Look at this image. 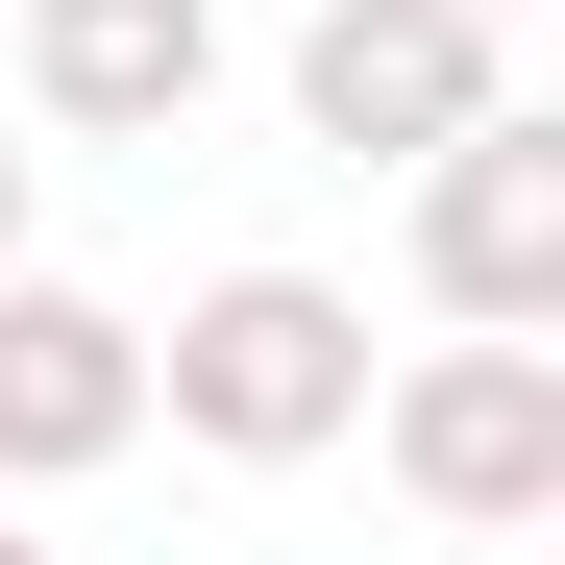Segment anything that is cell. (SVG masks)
<instances>
[{
	"label": "cell",
	"mask_w": 565,
	"mask_h": 565,
	"mask_svg": "<svg viewBox=\"0 0 565 565\" xmlns=\"http://www.w3.org/2000/svg\"><path fill=\"white\" fill-rule=\"evenodd\" d=\"M418 296L443 320H565V124L541 99L418 148Z\"/></svg>",
	"instance_id": "obj_4"
},
{
	"label": "cell",
	"mask_w": 565,
	"mask_h": 565,
	"mask_svg": "<svg viewBox=\"0 0 565 565\" xmlns=\"http://www.w3.org/2000/svg\"><path fill=\"white\" fill-rule=\"evenodd\" d=\"M148 418L222 443V467H320V443H369V296H320V270H222V296H172Z\"/></svg>",
	"instance_id": "obj_1"
},
{
	"label": "cell",
	"mask_w": 565,
	"mask_h": 565,
	"mask_svg": "<svg viewBox=\"0 0 565 565\" xmlns=\"http://www.w3.org/2000/svg\"><path fill=\"white\" fill-rule=\"evenodd\" d=\"M25 99L74 148H172L222 99V0H25Z\"/></svg>",
	"instance_id": "obj_6"
},
{
	"label": "cell",
	"mask_w": 565,
	"mask_h": 565,
	"mask_svg": "<svg viewBox=\"0 0 565 565\" xmlns=\"http://www.w3.org/2000/svg\"><path fill=\"white\" fill-rule=\"evenodd\" d=\"M124 443H148V320L74 270H0V492H74Z\"/></svg>",
	"instance_id": "obj_5"
},
{
	"label": "cell",
	"mask_w": 565,
	"mask_h": 565,
	"mask_svg": "<svg viewBox=\"0 0 565 565\" xmlns=\"http://www.w3.org/2000/svg\"><path fill=\"white\" fill-rule=\"evenodd\" d=\"M0 565H50V541H0Z\"/></svg>",
	"instance_id": "obj_8"
},
{
	"label": "cell",
	"mask_w": 565,
	"mask_h": 565,
	"mask_svg": "<svg viewBox=\"0 0 565 565\" xmlns=\"http://www.w3.org/2000/svg\"><path fill=\"white\" fill-rule=\"evenodd\" d=\"M369 443H394V492L443 541H541L565 516V344L541 320H467V344H418L394 394H369Z\"/></svg>",
	"instance_id": "obj_2"
},
{
	"label": "cell",
	"mask_w": 565,
	"mask_h": 565,
	"mask_svg": "<svg viewBox=\"0 0 565 565\" xmlns=\"http://www.w3.org/2000/svg\"><path fill=\"white\" fill-rule=\"evenodd\" d=\"M0 270H25V148H0Z\"/></svg>",
	"instance_id": "obj_7"
},
{
	"label": "cell",
	"mask_w": 565,
	"mask_h": 565,
	"mask_svg": "<svg viewBox=\"0 0 565 565\" xmlns=\"http://www.w3.org/2000/svg\"><path fill=\"white\" fill-rule=\"evenodd\" d=\"M516 74H492V0H320L296 25V124L344 148V172H418L443 124H492Z\"/></svg>",
	"instance_id": "obj_3"
}]
</instances>
